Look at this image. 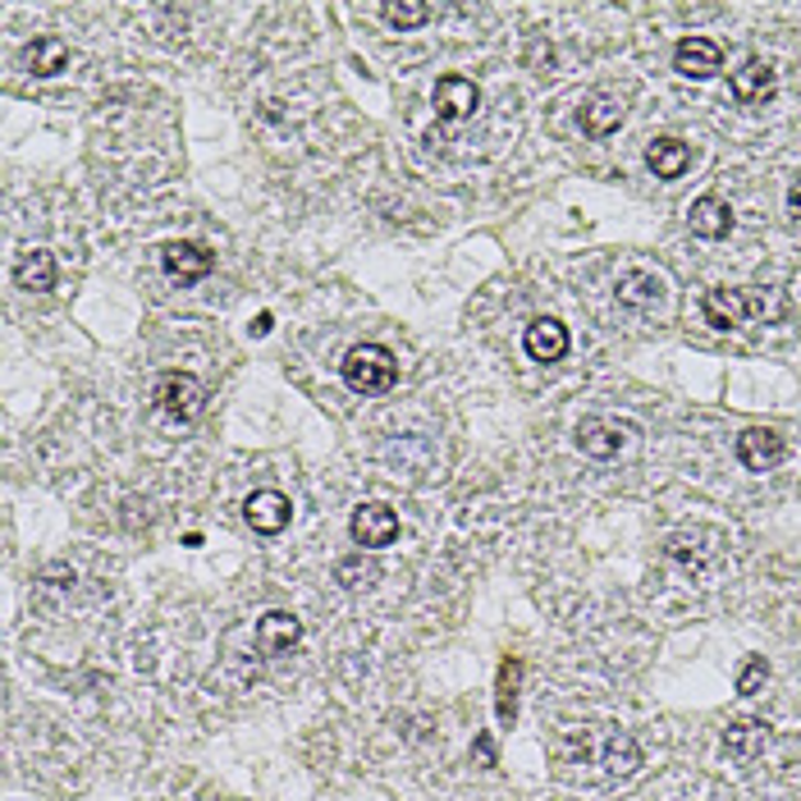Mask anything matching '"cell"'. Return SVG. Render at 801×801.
<instances>
[{"instance_id":"21","label":"cell","mask_w":801,"mask_h":801,"mask_svg":"<svg viewBox=\"0 0 801 801\" xmlns=\"http://www.w3.org/2000/svg\"><path fill=\"white\" fill-rule=\"evenodd\" d=\"M518 687H523V660L518 655H508L504 664H500V683H495V710H500V719L504 723H513L518 719Z\"/></svg>"},{"instance_id":"24","label":"cell","mask_w":801,"mask_h":801,"mask_svg":"<svg viewBox=\"0 0 801 801\" xmlns=\"http://www.w3.org/2000/svg\"><path fill=\"white\" fill-rule=\"evenodd\" d=\"M334 577H340L348 591H362V586H371L380 577V568L376 563H362V559H340V563H334Z\"/></svg>"},{"instance_id":"8","label":"cell","mask_w":801,"mask_h":801,"mask_svg":"<svg viewBox=\"0 0 801 801\" xmlns=\"http://www.w3.org/2000/svg\"><path fill=\"white\" fill-rule=\"evenodd\" d=\"M729 88H733V96L742 101V106H765V101L774 96V88H779V79H774V65L769 60H756L752 56L742 69H733Z\"/></svg>"},{"instance_id":"2","label":"cell","mask_w":801,"mask_h":801,"mask_svg":"<svg viewBox=\"0 0 801 801\" xmlns=\"http://www.w3.org/2000/svg\"><path fill=\"white\" fill-rule=\"evenodd\" d=\"M157 408L165 412L170 422H197L202 408H206L202 380L188 376V371H165V376L157 380Z\"/></svg>"},{"instance_id":"9","label":"cell","mask_w":801,"mask_h":801,"mask_svg":"<svg viewBox=\"0 0 801 801\" xmlns=\"http://www.w3.org/2000/svg\"><path fill=\"white\" fill-rule=\"evenodd\" d=\"M289 500L279 495V490H256V495H248V504H243V518H248V527L252 531H262V536H275V531H284L289 527Z\"/></svg>"},{"instance_id":"14","label":"cell","mask_w":801,"mask_h":801,"mask_svg":"<svg viewBox=\"0 0 801 801\" xmlns=\"http://www.w3.org/2000/svg\"><path fill=\"white\" fill-rule=\"evenodd\" d=\"M14 284H19L23 294H46V289H56V256H50L46 248L23 252L19 266H14Z\"/></svg>"},{"instance_id":"5","label":"cell","mask_w":801,"mask_h":801,"mask_svg":"<svg viewBox=\"0 0 801 801\" xmlns=\"http://www.w3.org/2000/svg\"><path fill=\"white\" fill-rule=\"evenodd\" d=\"M298 641H302V623L289 609H271L256 618V651L262 655H289Z\"/></svg>"},{"instance_id":"29","label":"cell","mask_w":801,"mask_h":801,"mask_svg":"<svg viewBox=\"0 0 801 801\" xmlns=\"http://www.w3.org/2000/svg\"><path fill=\"white\" fill-rule=\"evenodd\" d=\"M271 325H275V321H271V312H262V317L252 321V334H271Z\"/></svg>"},{"instance_id":"3","label":"cell","mask_w":801,"mask_h":801,"mask_svg":"<svg viewBox=\"0 0 801 801\" xmlns=\"http://www.w3.org/2000/svg\"><path fill=\"white\" fill-rule=\"evenodd\" d=\"M783 454H788L783 435L769 431V426H756V431H742V435H737V462H742L746 472H769V468H779Z\"/></svg>"},{"instance_id":"7","label":"cell","mask_w":801,"mask_h":801,"mask_svg":"<svg viewBox=\"0 0 801 801\" xmlns=\"http://www.w3.org/2000/svg\"><path fill=\"white\" fill-rule=\"evenodd\" d=\"M477 106H481V92L472 79H462V73H445V79L435 83V115L440 119H468Z\"/></svg>"},{"instance_id":"4","label":"cell","mask_w":801,"mask_h":801,"mask_svg":"<svg viewBox=\"0 0 801 801\" xmlns=\"http://www.w3.org/2000/svg\"><path fill=\"white\" fill-rule=\"evenodd\" d=\"M394 536H399L394 508H385V504H362V508L353 513V540H357L362 550H385V546H394Z\"/></svg>"},{"instance_id":"13","label":"cell","mask_w":801,"mask_h":801,"mask_svg":"<svg viewBox=\"0 0 801 801\" xmlns=\"http://www.w3.org/2000/svg\"><path fill=\"white\" fill-rule=\"evenodd\" d=\"M687 225H691L696 239H729L733 211H729V206H723L719 197H696L691 211H687Z\"/></svg>"},{"instance_id":"19","label":"cell","mask_w":801,"mask_h":801,"mask_svg":"<svg viewBox=\"0 0 801 801\" xmlns=\"http://www.w3.org/2000/svg\"><path fill=\"white\" fill-rule=\"evenodd\" d=\"M527 353H531L536 362H559V357L568 353V330H563L559 321H550V317L531 321V325H527Z\"/></svg>"},{"instance_id":"22","label":"cell","mask_w":801,"mask_h":801,"mask_svg":"<svg viewBox=\"0 0 801 801\" xmlns=\"http://www.w3.org/2000/svg\"><path fill=\"white\" fill-rule=\"evenodd\" d=\"M637 765H641V746H637L628 733H614V737L605 742V769L623 779V774H632Z\"/></svg>"},{"instance_id":"23","label":"cell","mask_w":801,"mask_h":801,"mask_svg":"<svg viewBox=\"0 0 801 801\" xmlns=\"http://www.w3.org/2000/svg\"><path fill=\"white\" fill-rule=\"evenodd\" d=\"M435 10L426 0H390V5H380V19L390 23V28H422Z\"/></svg>"},{"instance_id":"27","label":"cell","mask_w":801,"mask_h":801,"mask_svg":"<svg viewBox=\"0 0 801 801\" xmlns=\"http://www.w3.org/2000/svg\"><path fill=\"white\" fill-rule=\"evenodd\" d=\"M472 756H477L481 765H495V742H490V733H481V737L472 742Z\"/></svg>"},{"instance_id":"17","label":"cell","mask_w":801,"mask_h":801,"mask_svg":"<svg viewBox=\"0 0 801 801\" xmlns=\"http://www.w3.org/2000/svg\"><path fill=\"white\" fill-rule=\"evenodd\" d=\"M23 65H28V73H37V79H50V73H60L69 65V46L60 37H33L23 46Z\"/></svg>"},{"instance_id":"16","label":"cell","mask_w":801,"mask_h":801,"mask_svg":"<svg viewBox=\"0 0 801 801\" xmlns=\"http://www.w3.org/2000/svg\"><path fill=\"white\" fill-rule=\"evenodd\" d=\"M769 742V723L765 719H733L729 733H723V746H729L733 760H756Z\"/></svg>"},{"instance_id":"10","label":"cell","mask_w":801,"mask_h":801,"mask_svg":"<svg viewBox=\"0 0 801 801\" xmlns=\"http://www.w3.org/2000/svg\"><path fill=\"white\" fill-rule=\"evenodd\" d=\"M674 69L683 79H710V73L723 69V50L710 37H683L674 50Z\"/></svg>"},{"instance_id":"18","label":"cell","mask_w":801,"mask_h":801,"mask_svg":"<svg viewBox=\"0 0 801 801\" xmlns=\"http://www.w3.org/2000/svg\"><path fill=\"white\" fill-rule=\"evenodd\" d=\"M660 298H664V279L655 271H628L623 279H618V302L623 307L645 312V307H655Z\"/></svg>"},{"instance_id":"1","label":"cell","mask_w":801,"mask_h":801,"mask_svg":"<svg viewBox=\"0 0 801 801\" xmlns=\"http://www.w3.org/2000/svg\"><path fill=\"white\" fill-rule=\"evenodd\" d=\"M399 376V362L390 348L380 344H357L348 357H344V385L357 394H385Z\"/></svg>"},{"instance_id":"6","label":"cell","mask_w":801,"mask_h":801,"mask_svg":"<svg viewBox=\"0 0 801 801\" xmlns=\"http://www.w3.org/2000/svg\"><path fill=\"white\" fill-rule=\"evenodd\" d=\"M161 266H165V275H174L179 284H193V279H202V275H211V266H216V256L206 252L202 243H165L161 248Z\"/></svg>"},{"instance_id":"25","label":"cell","mask_w":801,"mask_h":801,"mask_svg":"<svg viewBox=\"0 0 801 801\" xmlns=\"http://www.w3.org/2000/svg\"><path fill=\"white\" fill-rule=\"evenodd\" d=\"M765 678H769V660H765V655H752V660L737 668V691H742V696H756V691L765 687Z\"/></svg>"},{"instance_id":"20","label":"cell","mask_w":801,"mask_h":801,"mask_svg":"<svg viewBox=\"0 0 801 801\" xmlns=\"http://www.w3.org/2000/svg\"><path fill=\"white\" fill-rule=\"evenodd\" d=\"M645 165L655 170V179H678L691 165V151L678 138H655L651 147H645Z\"/></svg>"},{"instance_id":"15","label":"cell","mask_w":801,"mask_h":801,"mask_svg":"<svg viewBox=\"0 0 801 801\" xmlns=\"http://www.w3.org/2000/svg\"><path fill=\"white\" fill-rule=\"evenodd\" d=\"M623 111H628V106H623V96H614V92H596V96H591L586 106H582V128H586L591 138H609L614 128L623 124Z\"/></svg>"},{"instance_id":"11","label":"cell","mask_w":801,"mask_h":801,"mask_svg":"<svg viewBox=\"0 0 801 801\" xmlns=\"http://www.w3.org/2000/svg\"><path fill=\"white\" fill-rule=\"evenodd\" d=\"M701 312L714 330H737L746 317H752V302H746V289H710Z\"/></svg>"},{"instance_id":"28","label":"cell","mask_w":801,"mask_h":801,"mask_svg":"<svg viewBox=\"0 0 801 801\" xmlns=\"http://www.w3.org/2000/svg\"><path fill=\"white\" fill-rule=\"evenodd\" d=\"M788 216H792V220H801V179L788 188Z\"/></svg>"},{"instance_id":"12","label":"cell","mask_w":801,"mask_h":801,"mask_svg":"<svg viewBox=\"0 0 801 801\" xmlns=\"http://www.w3.org/2000/svg\"><path fill=\"white\" fill-rule=\"evenodd\" d=\"M623 440H628V431L618 422H605V417H586L577 426V449L591 454V458H614L618 449H623Z\"/></svg>"},{"instance_id":"26","label":"cell","mask_w":801,"mask_h":801,"mask_svg":"<svg viewBox=\"0 0 801 801\" xmlns=\"http://www.w3.org/2000/svg\"><path fill=\"white\" fill-rule=\"evenodd\" d=\"M746 302H752V312L765 317V321H783V317H788V298H783L779 289H769V294H746Z\"/></svg>"}]
</instances>
